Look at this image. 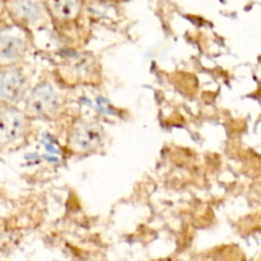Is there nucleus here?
Wrapping results in <instances>:
<instances>
[{"instance_id": "f257e3e1", "label": "nucleus", "mask_w": 261, "mask_h": 261, "mask_svg": "<svg viewBox=\"0 0 261 261\" xmlns=\"http://www.w3.org/2000/svg\"><path fill=\"white\" fill-rule=\"evenodd\" d=\"M58 106V94L47 83L40 84L31 93L28 99V110L36 115L51 114Z\"/></svg>"}, {"instance_id": "7ed1b4c3", "label": "nucleus", "mask_w": 261, "mask_h": 261, "mask_svg": "<svg viewBox=\"0 0 261 261\" xmlns=\"http://www.w3.org/2000/svg\"><path fill=\"white\" fill-rule=\"evenodd\" d=\"M102 129L96 124H82L76 127L73 142L82 150H92L102 144Z\"/></svg>"}, {"instance_id": "423d86ee", "label": "nucleus", "mask_w": 261, "mask_h": 261, "mask_svg": "<svg viewBox=\"0 0 261 261\" xmlns=\"http://www.w3.org/2000/svg\"><path fill=\"white\" fill-rule=\"evenodd\" d=\"M14 10L19 17L30 22L37 20L42 15V7L38 0H17Z\"/></svg>"}, {"instance_id": "0eeeda50", "label": "nucleus", "mask_w": 261, "mask_h": 261, "mask_svg": "<svg viewBox=\"0 0 261 261\" xmlns=\"http://www.w3.org/2000/svg\"><path fill=\"white\" fill-rule=\"evenodd\" d=\"M53 12L63 19L74 18L79 12V0H50Z\"/></svg>"}, {"instance_id": "f03ea898", "label": "nucleus", "mask_w": 261, "mask_h": 261, "mask_svg": "<svg viewBox=\"0 0 261 261\" xmlns=\"http://www.w3.org/2000/svg\"><path fill=\"white\" fill-rule=\"evenodd\" d=\"M25 88V79L17 69L4 71L0 79V96L7 102H17Z\"/></svg>"}, {"instance_id": "39448f33", "label": "nucleus", "mask_w": 261, "mask_h": 261, "mask_svg": "<svg viewBox=\"0 0 261 261\" xmlns=\"http://www.w3.org/2000/svg\"><path fill=\"white\" fill-rule=\"evenodd\" d=\"M24 50V43L19 37L12 35H3L0 42V55L4 61L17 60Z\"/></svg>"}, {"instance_id": "20e7f679", "label": "nucleus", "mask_w": 261, "mask_h": 261, "mask_svg": "<svg viewBox=\"0 0 261 261\" xmlns=\"http://www.w3.org/2000/svg\"><path fill=\"white\" fill-rule=\"evenodd\" d=\"M23 129V116L14 109H5L2 112V129L0 138L3 143L13 142L19 137Z\"/></svg>"}]
</instances>
